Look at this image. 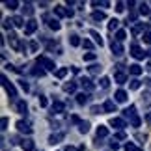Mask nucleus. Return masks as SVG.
Segmentation results:
<instances>
[{
    "label": "nucleus",
    "mask_w": 151,
    "mask_h": 151,
    "mask_svg": "<svg viewBox=\"0 0 151 151\" xmlns=\"http://www.w3.org/2000/svg\"><path fill=\"white\" fill-rule=\"evenodd\" d=\"M4 6L9 8V9H17L19 8V2H17V0H8V2H4Z\"/></svg>",
    "instance_id": "obj_38"
},
{
    "label": "nucleus",
    "mask_w": 151,
    "mask_h": 151,
    "mask_svg": "<svg viewBox=\"0 0 151 151\" xmlns=\"http://www.w3.org/2000/svg\"><path fill=\"white\" fill-rule=\"evenodd\" d=\"M125 6H127V2H116V11H118V13L125 11Z\"/></svg>",
    "instance_id": "obj_44"
},
{
    "label": "nucleus",
    "mask_w": 151,
    "mask_h": 151,
    "mask_svg": "<svg viewBox=\"0 0 151 151\" xmlns=\"http://www.w3.org/2000/svg\"><path fill=\"white\" fill-rule=\"evenodd\" d=\"M91 19H93V21H104V19H106V13H104V11L95 9L93 13H91Z\"/></svg>",
    "instance_id": "obj_27"
},
{
    "label": "nucleus",
    "mask_w": 151,
    "mask_h": 151,
    "mask_svg": "<svg viewBox=\"0 0 151 151\" xmlns=\"http://www.w3.org/2000/svg\"><path fill=\"white\" fill-rule=\"evenodd\" d=\"M125 138H127V134H125L123 131H118V132H116V140H125Z\"/></svg>",
    "instance_id": "obj_47"
},
{
    "label": "nucleus",
    "mask_w": 151,
    "mask_h": 151,
    "mask_svg": "<svg viewBox=\"0 0 151 151\" xmlns=\"http://www.w3.org/2000/svg\"><path fill=\"white\" fill-rule=\"evenodd\" d=\"M99 86L106 90L108 86H110V78H108V77H101V80H99Z\"/></svg>",
    "instance_id": "obj_41"
},
{
    "label": "nucleus",
    "mask_w": 151,
    "mask_h": 151,
    "mask_svg": "<svg viewBox=\"0 0 151 151\" xmlns=\"http://www.w3.org/2000/svg\"><path fill=\"white\" fill-rule=\"evenodd\" d=\"M140 123H142V119L138 118V116H136L134 119H131V125H132V127H140Z\"/></svg>",
    "instance_id": "obj_49"
},
{
    "label": "nucleus",
    "mask_w": 151,
    "mask_h": 151,
    "mask_svg": "<svg viewBox=\"0 0 151 151\" xmlns=\"http://www.w3.org/2000/svg\"><path fill=\"white\" fill-rule=\"evenodd\" d=\"M140 86H142V82H140L138 78H132L131 82H129V88H131V90H138Z\"/></svg>",
    "instance_id": "obj_40"
},
{
    "label": "nucleus",
    "mask_w": 151,
    "mask_h": 151,
    "mask_svg": "<svg viewBox=\"0 0 151 151\" xmlns=\"http://www.w3.org/2000/svg\"><path fill=\"white\" fill-rule=\"evenodd\" d=\"M82 47H84V49H88V50H90L91 47H93V43H91V41H90V39H84V41H82Z\"/></svg>",
    "instance_id": "obj_48"
},
{
    "label": "nucleus",
    "mask_w": 151,
    "mask_h": 151,
    "mask_svg": "<svg viewBox=\"0 0 151 151\" xmlns=\"http://www.w3.org/2000/svg\"><path fill=\"white\" fill-rule=\"evenodd\" d=\"M28 49H30L32 52H36V50L39 49V45H37V41H30V45H28Z\"/></svg>",
    "instance_id": "obj_46"
},
{
    "label": "nucleus",
    "mask_w": 151,
    "mask_h": 151,
    "mask_svg": "<svg viewBox=\"0 0 151 151\" xmlns=\"http://www.w3.org/2000/svg\"><path fill=\"white\" fill-rule=\"evenodd\" d=\"M125 37H127V32L125 30H118V32H116V41H125Z\"/></svg>",
    "instance_id": "obj_35"
},
{
    "label": "nucleus",
    "mask_w": 151,
    "mask_h": 151,
    "mask_svg": "<svg viewBox=\"0 0 151 151\" xmlns=\"http://www.w3.org/2000/svg\"><path fill=\"white\" fill-rule=\"evenodd\" d=\"M21 147L22 151H34V147H36V144H34L32 138H24V140L21 142Z\"/></svg>",
    "instance_id": "obj_15"
},
{
    "label": "nucleus",
    "mask_w": 151,
    "mask_h": 151,
    "mask_svg": "<svg viewBox=\"0 0 151 151\" xmlns=\"http://www.w3.org/2000/svg\"><path fill=\"white\" fill-rule=\"evenodd\" d=\"M125 151H142V149L138 147V146H134L132 142H127L125 144Z\"/></svg>",
    "instance_id": "obj_42"
},
{
    "label": "nucleus",
    "mask_w": 151,
    "mask_h": 151,
    "mask_svg": "<svg viewBox=\"0 0 151 151\" xmlns=\"http://www.w3.org/2000/svg\"><path fill=\"white\" fill-rule=\"evenodd\" d=\"M54 13H56V17L58 19H62V17H67V8H63V6H54Z\"/></svg>",
    "instance_id": "obj_19"
},
{
    "label": "nucleus",
    "mask_w": 151,
    "mask_h": 151,
    "mask_svg": "<svg viewBox=\"0 0 151 151\" xmlns=\"http://www.w3.org/2000/svg\"><path fill=\"white\" fill-rule=\"evenodd\" d=\"M88 71H90V75H99L103 71V67L99 65V63H91V65L88 67Z\"/></svg>",
    "instance_id": "obj_30"
},
{
    "label": "nucleus",
    "mask_w": 151,
    "mask_h": 151,
    "mask_svg": "<svg viewBox=\"0 0 151 151\" xmlns=\"http://www.w3.org/2000/svg\"><path fill=\"white\" fill-rule=\"evenodd\" d=\"M110 50H112L116 56H121V54H123V52H125L123 45H121L119 41H116V39H112V41H110Z\"/></svg>",
    "instance_id": "obj_8"
},
{
    "label": "nucleus",
    "mask_w": 151,
    "mask_h": 151,
    "mask_svg": "<svg viewBox=\"0 0 151 151\" xmlns=\"http://www.w3.org/2000/svg\"><path fill=\"white\" fill-rule=\"evenodd\" d=\"M69 43H71V47H78V45H82V41H80V36H77V34H71V36H69Z\"/></svg>",
    "instance_id": "obj_28"
},
{
    "label": "nucleus",
    "mask_w": 151,
    "mask_h": 151,
    "mask_svg": "<svg viewBox=\"0 0 151 151\" xmlns=\"http://www.w3.org/2000/svg\"><path fill=\"white\" fill-rule=\"evenodd\" d=\"M78 84L82 86V90L86 91V93H88V91H91V90L95 88V86H93V82H91L90 78H86V77H82V78H80V80H78Z\"/></svg>",
    "instance_id": "obj_11"
},
{
    "label": "nucleus",
    "mask_w": 151,
    "mask_h": 151,
    "mask_svg": "<svg viewBox=\"0 0 151 151\" xmlns=\"http://www.w3.org/2000/svg\"><path fill=\"white\" fill-rule=\"evenodd\" d=\"M63 138H65V132L60 131V132H52V134L49 136V144L50 146H56V144H60Z\"/></svg>",
    "instance_id": "obj_7"
},
{
    "label": "nucleus",
    "mask_w": 151,
    "mask_h": 151,
    "mask_svg": "<svg viewBox=\"0 0 151 151\" xmlns=\"http://www.w3.org/2000/svg\"><path fill=\"white\" fill-rule=\"evenodd\" d=\"M15 127H17V131L19 132H24V134H32L34 132V129H32V125L28 123V121H22V119H19L15 123Z\"/></svg>",
    "instance_id": "obj_5"
},
{
    "label": "nucleus",
    "mask_w": 151,
    "mask_h": 151,
    "mask_svg": "<svg viewBox=\"0 0 151 151\" xmlns=\"http://www.w3.org/2000/svg\"><path fill=\"white\" fill-rule=\"evenodd\" d=\"M110 127H114V129H118V131H123L127 127V121L123 118H112L110 119Z\"/></svg>",
    "instance_id": "obj_9"
},
{
    "label": "nucleus",
    "mask_w": 151,
    "mask_h": 151,
    "mask_svg": "<svg viewBox=\"0 0 151 151\" xmlns=\"http://www.w3.org/2000/svg\"><path fill=\"white\" fill-rule=\"evenodd\" d=\"M75 15V9H71V8H67V17H73Z\"/></svg>",
    "instance_id": "obj_56"
},
{
    "label": "nucleus",
    "mask_w": 151,
    "mask_h": 151,
    "mask_svg": "<svg viewBox=\"0 0 151 151\" xmlns=\"http://www.w3.org/2000/svg\"><path fill=\"white\" fill-rule=\"evenodd\" d=\"M36 30H37V21L36 19L26 21V26H24V34H26V36H32Z\"/></svg>",
    "instance_id": "obj_10"
},
{
    "label": "nucleus",
    "mask_w": 151,
    "mask_h": 151,
    "mask_svg": "<svg viewBox=\"0 0 151 151\" xmlns=\"http://www.w3.org/2000/svg\"><path fill=\"white\" fill-rule=\"evenodd\" d=\"M71 121H73V123H77V125H80V123H82L78 116H71Z\"/></svg>",
    "instance_id": "obj_54"
},
{
    "label": "nucleus",
    "mask_w": 151,
    "mask_h": 151,
    "mask_svg": "<svg viewBox=\"0 0 151 151\" xmlns=\"http://www.w3.org/2000/svg\"><path fill=\"white\" fill-rule=\"evenodd\" d=\"M90 36L93 37V41H95L97 45H99V47H103V45H104V41H103V37H101V34L97 32V30H90Z\"/></svg>",
    "instance_id": "obj_21"
},
{
    "label": "nucleus",
    "mask_w": 151,
    "mask_h": 151,
    "mask_svg": "<svg viewBox=\"0 0 151 151\" xmlns=\"http://www.w3.org/2000/svg\"><path fill=\"white\" fill-rule=\"evenodd\" d=\"M63 110H65V104H63L62 101H54L50 106V114H62Z\"/></svg>",
    "instance_id": "obj_12"
},
{
    "label": "nucleus",
    "mask_w": 151,
    "mask_h": 151,
    "mask_svg": "<svg viewBox=\"0 0 151 151\" xmlns=\"http://www.w3.org/2000/svg\"><path fill=\"white\" fill-rule=\"evenodd\" d=\"M17 82H19V86H21V88L24 90V91H28V90H30V88H28V84H26V82H24L22 78H21V80H17Z\"/></svg>",
    "instance_id": "obj_52"
},
{
    "label": "nucleus",
    "mask_w": 151,
    "mask_h": 151,
    "mask_svg": "<svg viewBox=\"0 0 151 151\" xmlns=\"http://www.w3.org/2000/svg\"><path fill=\"white\" fill-rule=\"evenodd\" d=\"M37 65H41L45 71H52V73H56L58 69H56V63H54V60H50V58H47V56H37Z\"/></svg>",
    "instance_id": "obj_2"
},
{
    "label": "nucleus",
    "mask_w": 151,
    "mask_h": 151,
    "mask_svg": "<svg viewBox=\"0 0 151 151\" xmlns=\"http://www.w3.org/2000/svg\"><path fill=\"white\" fill-rule=\"evenodd\" d=\"M144 41H146V43H149V45H151V30H147L146 34H144Z\"/></svg>",
    "instance_id": "obj_51"
},
{
    "label": "nucleus",
    "mask_w": 151,
    "mask_h": 151,
    "mask_svg": "<svg viewBox=\"0 0 151 151\" xmlns=\"http://www.w3.org/2000/svg\"><path fill=\"white\" fill-rule=\"evenodd\" d=\"M45 73H47V71H45L41 65H37V67H34V69H32V75H34V77H39V78L45 77Z\"/></svg>",
    "instance_id": "obj_31"
},
{
    "label": "nucleus",
    "mask_w": 151,
    "mask_h": 151,
    "mask_svg": "<svg viewBox=\"0 0 151 151\" xmlns=\"http://www.w3.org/2000/svg\"><path fill=\"white\" fill-rule=\"evenodd\" d=\"M149 24H151V17H149Z\"/></svg>",
    "instance_id": "obj_57"
},
{
    "label": "nucleus",
    "mask_w": 151,
    "mask_h": 151,
    "mask_svg": "<svg viewBox=\"0 0 151 151\" xmlns=\"http://www.w3.org/2000/svg\"><path fill=\"white\" fill-rule=\"evenodd\" d=\"M114 82H118V84H125L127 82V75L125 73H121V71H118L114 75Z\"/></svg>",
    "instance_id": "obj_25"
},
{
    "label": "nucleus",
    "mask_w": 151,
    "mask_h": 151,
    "mask_svg": "<svg viewBox=\"0 0 151 151\" xmlns=\"http://www.w3.org/2000/svg\"><path fill=\"white\" fill-rule=\"evenodd\" d=\"M103 108H104V112H116V101H104L103 103Z\"/></svg>",
    "instance_id": "obj_23"
},
{
    "label": "nucleus",
    "mask_w": 151,
    "mask_h": 151,
    "mask_svg": "<svg viewBox=\"0 0 151 151\" xmlns=\"http://www.w3.org/2000/svg\"><path fill=\"white\" fill-rule=\"evenodd\" d=\"M84 62H95L97 60V54H95V52H84Z\"/></svg>",
    "instance_id": "obj_34"
},
{
    "label": "nucleus",
    "mask_w": 151,
    "mask_h": 151,
    "mask_svg": "<svg viewBox=\"0 0 151 151\" xmlns=\"http://www.w3.org/2000/svg\"><path fill=\"white\" fill-rule=\"evenodd\" d=\"M63 151H80V149H77L75 146H65V149H63Z\"/></svg>",
    "instance_id": "obj_55"
},
{
    "label": "nucleus",
    "mask_w": 151,
    "mask_h": 151,
    "mask_svg": "<svg viewBox=\"0 0 151 151\" xmlns=\"http://www.w3.org/2000/svg\"><path fill=\"white\" fill-rule=\"evenodd\" d=\"M138 13L140 15H144V17H151V9H149V4H146V2H140L138 4Z\"/></svg>",
    "instance_id": "obj_17"
},
{
    "label": "nucleus",
    "mask_w": 151,
    "mask_h": 151,
    "mask_svg": "<svg viewBox=\"0 0 151 151\" xmlns=\"http://www.w3.org/2000/svg\"><path fill=\"white\" fill-rule=\"evenodd\" d=\"M9 45H11V49L13 50H22V43L19 41V36L17 34H13V32H9Z\"/></svg>",
    "instance_id": "obj_6"
},
{
    "label": "nucleus",
    "mask_w": 151,
    "mask_h": 151,
    "mask_svg": "<svg viewBox=\"0 0 151 151\" xmlns=\"http://www.w3.org/2000/svg\"><path fill=\"white\" fill-rule=\"evenodd\" d=\"M39 104H41V106H47V97L45 95H39Z\"/></svg>",
    "instance_id": "obj_53"
},
{
    "label": "nucleus",
    "mask_w": 151,
    "mask_h": 151,
    "mask_svg": "<svg viewBox=\"0 0 151 151\" xmlns=\"http://www.w3.org/2000/svg\"><path fill=\"white\" fill-rule=\"evenodd\" d=\"M136 19H138V13H129V17H127V21H125V24H132V22H136Z\"/></svg>",
    "instance_id": "obj_39"
},
{
    "label": "nucleus",
    "mask_w": 151,
    "mask_h": 151,
    "mask_svg": "<svg viewBox=\"0 0 151 151\" xmlns=\"http://www.w3.org/2000/svg\"><path fill=\"white\" fill-rule=\"evenodd\" d=\"M118 26H119V21H118V19H110V21H108V30H110V32H114V30L118 32Z\"/></svg>",
    "instance_id": "obj_33"
},
{
    "label": "nucleus",
    "mask_w": 151,
    "mask_h": 151,
    "mask_svg": "<svg viewBox=\"0 0 151 151\" xmlns=\"http://www.w3.org/2000/svg\"><path fill=\"white\" fill-rule=\"evenodd\" d=\"M67 73H69V67H60V69L54 73V77H56V78H65Z\"/></svg>",
    "instance_id": "obj_32"
},
{
    "label": "nucleus",
    "mask_w": 151,
    "mask_h": 151,
    "mask_svg": "<svg viewBox=\"0 0 151 151\" xmlns=\"http://www.w3.org/2000/svg\"><path fill=\"white\" fill-rule=\"evenodd\" d=\"M63 91L65 93H75L77 91V82H65L63 84Z\"/></svg>",
    "instance_id": "obj_24"
},
{
    "label": "nucleus",
    "mask_w": 151,
    "mask_h": 151,
    "mask_svg": "<svg viewBox=\"0 0 151 151\" xmlns=\"http://www.w3.org/2000/svg\"><path fill=\"white\" fill-rule=\"evenodd\" d=\"M114 97H116V103H127V99H129V95H127L125 90H118L114 93Z\"/></svg>",
    "instance_id": "obj_16"
},
{
    "label": "nucleus",
    "mask_w": 151,
    "mask_h": 151,
    "mask_svg": "<svg viewBox=\"0 0 151 151\" xmlns=\"http://www.w3.org/2000/svg\"><path fill=\"white\" fill-rule=\"evenodd\" d=\"M43 21L47 22V26L50 28V30H54V32H58L62 28V24H60V19H54L52 15H49V13H45L43 15Z\"/></svg>",
    "instance_id": "obj_3"
},
{
    "label": "nucleus",
    "mask_w": 151,
    "mask_h": 151,
    "mask_svg": "<svg viewBox=\"0 0 151 151\" xmlns=\"http://www.w3.org/2000/svg\"><path fill=\"white\" fill-rule=\"evenodd\" d=\"M108 136V127L106 125H99L97 127V138H104Z\"/></svg>",
    "instance_id": "obj_29"
},
{
    "label": "nucleus",
    "mask_w": 151,
    "mask_h": 151,
    "mask_svg": "<svg viewBox=\"0 0 151 151\" xmlns=\"http://www.w3.org/2000/svg\"><path fill=\"white\" fill-rule=\"evenodd\" d=\"M144 69L138 65V63H132V65H129V73L132 75V77H138V75H142Z\"/></svg>",
    "instance_id": "obj_22"
},
{
    "label": "nucleus",
    "mask_w": 151,
    "mask_h": 151,
    "mask_svg": "<svg viewBox=\"0 0 151 151\" xmlns=\"http://www.w3.org/2000/svg\"><path fill=\"white\" fill-rule=\"evenodd\" d=\"M131 56L136 58V60H144V58L147 56V52H144V49L140 47V45L132 43V47H131Z\"/></svg>",
    "instance_id": "obj_4"
},
{
    "label": "nucleus",
    "mask_w": 151,
    "mask_h": 151,
    "mask_svg": "<svg viewBox=\"0 0 151 151\" xmlns=\"http://www.w3.org/2000/svg\"><path fill=\"white\" fill-rule=\"evenodd\" d=\"M91 112H93V114H103L104 108L103 106H91Z\"/></svg>",
    "instance_id": "obj_50"
},
{
    "label": "nucleus",
    "mask_w": 151,
    "mask_h": 151,
    "mask_svg": "<svg viewBox=\"0 0 151 151\" xmlns=\"http://www.w3.org/2000/svg\"><path fill=\"white\" fill-rule=\"evenodd\" d=\"M88 99H90V95L86 93V91H80V93H77V103H78V104H86V103H88Z\"/></svg>",
    "instance_id": "obj_26"
},
{
    "label": "nucleus",
    "mask_w": 151,
    "mask_h": 151,
    "mask_svg": "<svg viewBox=\"0 0 151 151\" xmlns=\"http://www.w3.org/2000/svg\"><path fill=\"white\" fill-rule=\"evenodd\" d=\"M78 131L82 132V134H86V132H90V123H88V121H82V123L78 125Z\"/></svg>",
    "instance_id": "obj_36"
},
{
    "label": "nucleus",
    "mask_w": 151,
    "mask_h": 151,
    "mask_svg": "<svg viewBox=\"0 0 151 151\" xmlns=\"http://www.w3.org/2000/svg\"><path fill=\"white\" fill-rule=\"evenodd\" d=\"M0 80H2V86H4L6 93L9 95V99L17 103V90H15V86H13V84H11L9 80H8V77H6V75H2V77H0Z\"/></svg>",
    "instance_id": "obj_1"
},
{
    "label": "nucleus",
    "mask_w": 151,
    "mask_h": 151,
    "mask_svg": "<svg viewBox=\"0 0 151 151\" xmlns=\"http://www.w3.org/2000/svg\"><path fill=\"white\" fill-rule=\"evenodd\" d=\"M15 108H17V112H19V114H26L28 112V104L22 101V99L15 103Z\"/></svg>",
    "instance_id": "obj_20"
},
{
    "label": "nucleus",
    "mask_w": 151,
    "mask_h": 151,
    "mask_svg": "<svg viewBox=\"0 0 151 151\" xmlns=\"http://www.w3.org/2000/svg\"><path fill=\"white\" fill-rule=\"evenodd\" d=\"M11 26H13V21H11V19H4V22H2L4 30H11Z\"/></svg>",
    "instance_id": "obj_43"
},
{
    "label": "nucleus",
    "mask_w": 151,
    "mask_h": 151,
    "mask_svg": "<svg viewBox=\"0 0 151 151\" xmlns=\"http://www.w3.org/2000/svg\"><path fill=\"white\" fill-rule=\"evenodd\" d=\"M146 28H147V24H146V22H136V24H132V28H131V30H132V34H134V36H138V34H146L147 30H146Z\"/></svg>",
    "instance_id": "obj_13"
},
{
    "label": "nucleus",
    "mask_w": 151,
    "mask_h": 151,
    "mask_svg": "<svg viewBox=\"0 0 151 151\" xmlns=\"http://www.w3.org/2000/svg\"><path fill=\"white\" fill-rule=\"evenodd\" d=\"M22 11H24V15H28V17L34 15V8H32V4H30V2H26V4H24V8H22Z\"/></svg>",
    "instance_id": "obj_37"
},
{
    "label": "nucleus",
    "mask_w": 151,
    "mask_h": 151,
    "mask_svg": "<svg viewBox=\"0 0 151 151\" xmlns=\"http://www.w3.org/2000/svg\"><path fill=\"white\" fill-rule=\"evenodd\" d=\"M8 123H9V119H8V118H6V116H4V118L0 119V125H2V127H0V129H2V131H6V129H8Z\"/></svg>",
    "instance_id": "obj_45"
},
{
    "label": "nucleus",
    "mask_w": 151,
    "mask_h": 151,
    "mask_svg": "<svg viewBox=\"0 0 151 151\" xmlns=\"http://www.w3.org/2000/svg\"><path fill=\"white\" fill-rule=\"evenodd\" d=\"M123 118H129V121L136 118V106H134V104H131V106H127L123 110Z\"/></svg>",
    "instance_id": "obj_14"
},
{
    "label": "nucleus",
    "mask_w": 151,
    "mask_h": 151,
    "mask_svg": "<svg viewBox=\"0 0 151 151\" xmlns=\"http://www.w3.org/2000/svg\"><path fill=\"white\" fill-rule=\"evenodd\" d=\"M11 21H13V26H17V28H24V26H26V22H24V17H21V15H15V17H11Z\"/></svg>",
    "instance_id": "obj_18"
}]
</instances>
